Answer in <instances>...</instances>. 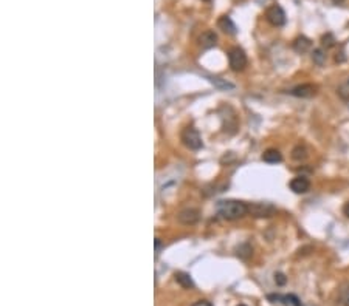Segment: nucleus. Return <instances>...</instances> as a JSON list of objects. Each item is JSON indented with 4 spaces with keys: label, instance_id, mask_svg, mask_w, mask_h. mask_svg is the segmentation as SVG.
<instances>
[{
    "label": "nucleus",
    "instance_id": "obj_1",
    "mask_svg": "<svg viewBox=\"0 0 349 306\" xmlns=\"http://www.w3.org/2000/svg\"><path fill=\"white\" fill-rule=\"evenodd\" d=\"M217 215L224 220H239L248 215V204L238 200H227L219 201L217 204Z\"/></svg>",
    "mask_w": 349,
    "mask_h": 306
},
{
    "label": "nucleus",
    "instance_id": "obj_2",
    "mask_svg": "<svg viewBox=\"0 0 349 306\" xmlns=\"http://www.w3.org/2000/svg\"><path fill=\"white\" fill-rule=\"evenodd\" d=\"M182 141L189 150H200L203 147L202 136L194 127H187L185 130L182 132Z\"/></svg>",
    "mask_w": 349,
    "mask_h": 306
},
{
    "label": "nucleus",
    "instance_id": "obj_3",
    "mask_svg": "<svg viewBox=\"0 0 349 306\" xmlns=\"http://www.w3.org/2000/svg\"><path fill=\"white\" fill-rule=\"evenodd\" d=\"M228 62H230V67L233 71H242L247 67V62H248L245 51L239 47L231 48L228 51Z\"/></svg>",
    "mask_w": 349,
    "mask_h": 306
},
{
    "label": "nucleus",
    "instance_id": "obj_4",
    "mask_svg": "<svg viewBox=\"0 0 349 306\" xmlns=\"http://www.w3.org/2000/svg\"><path fill=\"white\" fill-rule=\"evenodd\" d=\"M276 213V207L268 203H251L248 204V215L255 218H270Z\"/></svg>",
    "mask_w": 349,
    "mask_h": 306
},
{
    "label": "nucleus",
    "instance_id": "obj_5",
    "mask_svg": "<svg viewBox=\"0 0 349 306\" xmlns=\"http://www.w3.org/2000/svg\"><path fill=\"white\" fill-rule=\"evenodd\" d=\"M266 19L273 26H283L286 24V13L279 5H271L266 11Z\"/></svg>",
    "mask_w": 349,
    "mask_h": 306
},
{
    "label": "nucleus",
    "instance_id": "obj_6",
    "mask_svg": "<svg viewBox=\"0 0 349 306\" xmlns=\"http://www.w3.org/2000/svg\"><path fill=\"white\" fill-rule=\"evenodd\" d=\"M318 93V85L315 84H301L290 90V94L296 97H314Z\"/></svg>",
    "mask_w": 349,
    "mask_h": 306
},
{
    "label": "nucleus",
    "instance_id": "obj_7",
    "mask_svg": "<svg viewBox=\"0 0 349 306\" xmlns=\"http://www.w3.org/2000/svg\"><path fill=\"white\" fill-rule=\"evenodd\" d=\"M290 189L295 193H306L310 189V181L306 176H295V178L290 181Z\"/></svg>",
    "mask_w": 349,
    "mask_h": 306
},
{
    "label": "nucleus",
    "instance_id": "obj_8",
    "mask_svg": "<svg viewBox=\"0 0 349 306\" xmlns=\"http://www.w3.org/2000/svg\"><path fill=\"white\" fill-rule=\"evenodd\" d=\"M200 218L199 215V211L197 209H185L179 213V221L182 224H187V226H191V224H196Z\"/></svg>",
    "mask_w": 349,
    "mask_h": 306
},
{
    "label": "nucleus",
    "instance_id": "obj_9",
    "mask_svg": "<svg viewBox=\"0 0 349 306\" xmlns=\"http://www.w3.org/2000/svg\"><path fill=\"white\" fill-rule=\"evenodd\" d=\"M310 48H312V41L307 39L306 36H299L294 41V50L299 54H304V53L310 51Z\"/></svg>",
    "mask_w": 349,
    "mask_h": 306
},
{
    "label": "nucleus",
    "instance_id": "obj_10",
    "mask_svg": "<svg viewBox=\"0 0 349 306\" xmlns=\"http://www.w3.org/2000/svg\"><path fill=\"white\" fill-rule=\"evenodd\" d=\"M217 25H219V28L222 29V31L224 33H227V34H236V25L233 24V21L231 19L228 17V16H224V17H220L219 19V22H217Z\"/></svg>",
    "mask_w": 349,
    "mask_h": 306
},
{
    "label": "nucleus",
    "instance_id": "obj_11",
    "mask_svg": "<svg viewBox=\"0 0 349 306\" xmlns=\"http://www.w3.org/2000/svg\"><path fill=\"white\" fill-rule=\"evenodd\" d=\"M263 161L268 163V164H276L283 161V155L279 153V150L276 149H268L263 153Z\"/></svg>",
    "mask_w": 349,
    "mask_h": 306
},
{
    "label": "nucleus",
    "instance_id": "obj_12",
    "mask_svg": "<svg viewBox=\"0 0 349 306\" xmlns=\"http://www.w3.org/2000/svg\"><path fill=\"white\" fill-rule=\"evenodd\" d=\"M199 42L202 45V48H211V47H215L216 42H217V36L215 34V31H205L200 39H199Z\"/></svg>",
    "mask_w": 349,
    "mask_h": 306
},
{
    "label": "nucleus",
    "instance_id": "obj_13",
    "mask_svg": "<svg viewBox=\"0 0 349 306\" xmlns=\"http://www.w3.org/2000/svg\"><path fill=\"white\" fill-rule=\"evenodd\" d=\"M176 282L185 289H192L194 288V282L191 279V275L187 272H177L176 274Z\"/></svg>",
    "mask_w": 349,
    "mask_h": 306
},
{
    "label": "nucleus",
    "instance_id": "obj_14",
    "mask_svg": "<svg viewBox=\"0 0 349 306\" xmlns=\"http://www.w3.org/2000/svg\"><path fill=\"white\" fill-rule=\"evenodd\" d=\"M292 158L295 161H304L307 158V150L304 145H296L292 150Z\"/></svg>",
    "mask_w": 349,
    "mask_h": 306
},
{
    "label": "nucleus",
    "instance_id": "obj_15",
    "mask_svg": "<svg viewBox=\"0 0 349 306\" xmlns=\"http://www.w3.org/2000/svg\"><path fill=\"white\" fill-rule=\"evenodd\" d=\"M312 61H314L317 65L322 67V65L326 62V53L322 50V48H317V50L312 51Z\"/></svg>",
    "mask_w": 349,
    "mask_h": 306
},
{
    "label": "nucleus",
    "instance_id": "obj_16",
    "mask_svg": "<svg viewBox=\"0 0 349 306\" xmlns=\"http://www.w3.org/2000/svg\"><path fill=\"white\" fill-rule=\"evenodd\" d=\"M322 44L326 48H332V47H335V37L331 33H327L322 37Z\"/></svg>",
    "mask_w": 349,
    "mask_h": 306
},
{
    "label": "nucleus",
    "instance_id": "obj_17",
    "mask_svg": "<svg viewBox=\"0 0 349 306\" xmlns=\"http://www.w3.org/2000/svg\"><path fill=\"white\" fill-rule=\"evenodd\" d=\"M338 302H340V305H343V306H349V286L342 289L340 295H338Z\"/></svg>",
    "mask_w": 349,
    "mask_h": 306
},
{
    "label": "nucleus",
    "instance_id": "obj_18",
    "mask_svg": "<svg viewBox=\"0 0 349 306\" xmlns=\"http://www.w3.org/2000/svg\"><path fill=\"white\" fill-rule=\"evenodd\" d=\"M338 94H340L342 99L345 101H349V81L345 82L340 88H338Z\"/></svg>",
    "mask_w": 349,
    "mask_h": 306
},
{
    "label": "nucleus",
    "instance_id": "obj_19",
    "mask_svg": "<svg viewBox=\"0 0 349 306\" xmlns=\"http://www.w3.org/2000/svg\"><path fill=\"white\" fill-rule=\"evenodd\" d=\"M275 282H276V284H279V286H284V284L287 283V279H286L284 274L278 272V274H275Z\"/></svg>",
    "mask_w": 349,
    "mask_h": 306
},
{
    "label": "nucleus",
    "instance_id": "obj_20",
    "mask_svg": "<svg viewBox=\"0 0 349 306\" xmlns=\"http://www.w3.org/2000/svg\"><path fill=\"white\" fill-rule=\"evenodd\" d=\"M192 306H213V305L210 302H207V300H199V302L194 303Z\"/></svg>",
    "mask_w": 349,
    "mask_h": 306
},
{
    "label": "nucleus",
    "instance_id": "obj_21",
    "mask_svg": "<svg viewBox=\"0 0 349 306\" xmlns=\"http://www.w3.org/2000/svg\"><path fill=\"white\" fill-rule=\"evenodd\" d=\"M160 240L159 238H155V255H159L160 254Z\"/></svg>",
    "mask_w": 349,
    "mask_h": 306
},
{
    "label": "nucleus",
    "instance_id": "obj_22",
    "mask_svg": "<svg viewBox=\"0 0 349 306\" xmlns=\"http://www.w3.org/2000/svg\"><path fill=\"white\" fill-rule=\"evenodd\" d=\"M343 213L348 216V218H349V201L348 203H345V206H343Z\"/></svg>",
    "mask_w": 349,
    "mask_h": 306
},
{
    "label": "nucleus",
    "instance_id": "obj_23",
    "mask_svg": "<svg viewBox=\"0 0 349 306\" xmlns=\"http://www.w3.org/2000/svg\"><path fill=\"white\" fill-rule=\"evenodd\" d=\"M332 2H334L335 5H342V3L345 2V0H332Z\"/></svg>",
    "mask_w": 349,
    "mask_h": 306
},
{
    "label": "nucleus",
    "instance_id": "obj_24",
    "mask_svg": "<svg viewBox=\"0 0 349 306\" xmlns=\"http://www.w3.org/2000/svg\"><path fill=\"white\" fill-rule=\"evenodd\" d=\"M238 306H245V305H238Z\"/></svg>",
    "mask_w": 349,
    "mask_h": 306
}]
</instances>
